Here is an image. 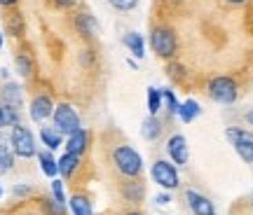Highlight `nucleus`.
<instances>
[{
    "instance_id": "f257e3e1",
    "label": "nucleus",
    "mask_w": 253,
    "mask_h": 215,
    "mask_svg": "<svg viewBox=\"0 0 253 215\" xmlns=\"http://www.w3.org/2000/svg\"><path fill=\"white\" fill-rule=\"evenodd\" d=\"M150 49H153L162 61H169L178 52V37L176 31L169 26H155L150 31Z\"/></svg>"
},
{
    "instance_id": "f03ea898",
    "label": "nucleus",
    "mask_w": 253,
    "mask_h": 215,
    "mask_svg": "<svg viewBox=\"0 0 253 215\" xmlns=\"http://www.w3.org/2000/svg\"><path fill=\"white\" fill-rule=\"evenodd\" d=\"M113 164L125 178H138L143 171V159L131 145H118L113 150Z\"/></svg>"
},
{
    "instance_id": "7ed1b4c3",
    "label": "nucleus",
    "mask_w": 253,
    "mask_h": 215,
    "mask_svg": "<svg viewBox=\"0 0 253 215\" xmlns=\"http://www.w3.org/2000/svg\"><path fill=\"white\" fill-rule=\"evenodd\" d=\"M207 94L211 101H216V103H223V106H230V103H235L237 96H239V89H237V82L232 77H227V75H218L213 80L209 82L207 87Z\"/></svg>"
},
{
    "instance_id": "20e7f679",
    "label": "nucleus",
    "mask_w": 253,
    "mask_h": 215,
    "mask_svg": "<svg viewBox=\"0 0 253 215\" xmlns=\"http://www.w3.org/2000/svg\"><path fill=\"white\" fill-rule=\"evenodd\" d=\"M52 119H54V129L61 136H71L73 131L80 129V115L75 112V108H73L71 103H59V106H54Z\"/></svg>"
},
{
    "instance_id": "39448f33",
    "label": "nucleus",
    "mask_w": 253,
    "mask_h": 215,
    "mask_svg": "<svg viewBox=\"0 0 253 215\" xmlns=\"http://www.w3.org/2000/svg\"><path fill=\"white\" fill-rule=\"evenodd\" d=\"M9 141H12V152L17 154V157H24V159H31V157H36V138L31 134V129L26 126H12V134H9Z\"/></svg>"
},
{
    "instance_id": "423d86ee",
    "label": "nucleus",
    "mask_w": 253,
    "mask_h": 215,
    "mask_svg": "<svg viewBox=\"0 0 253 215\" xmlns=\"http://www.w3.org/2000/svg\"><path fill=\"white\" fill-rule=\"evenodd\" d=\"M150 173H153V180L160 185V187H164V189H176L178 187V171H176V166H173L171 161L157 159L153 164Z\"/></svg>"
},
{
    "instance_id": "0eeeda50",
    "label": "nucleus",
    "mask_w": 253,
    "mask_h": 215,
    "mask_svg": "<svg viewBox=\"0 0 253 215\" xmlns=\"http://www.w3.org/2000/svg\"><path fill=\"white\" fill-rule=\"evenodd\" d=\"M227 141L235 145L237 154L244 161H253V134L244 131V129H237V126H230L225 131Z\"/></svg>"
},
{
    "instance_id": "6e6552de",
    "label": "nucleus",
    "mask_w": 253,
    "mask_h": 215,
    "mask_svg": "<svg viewBox=\"0 0 253 215\" xmlns=\"http://www.w3.org/2000/svg\"><path fill=\"white\" fill-rule=\"evenodd\" d=\"M28 112H31L33 122H45L47 117H52V112H54V103H52V99L47 94H40V96H36V99L31 101Z\"/></svg>"
},
{
    "instance_id": "1a4fd4ad",
    "label": "nucleus",
    "mask_w": 253,
    "mask_h": 215,
    "mask_svg": "<svg viewBox=\"0 0 253 215\" xmlns=\"http://www.w3.org/2000/svg\"><path fill=\"white\" fill-rule=\"evenodd\" d=\"M167 152L171 157L173 164H188V141H185V136L183 134H176L169 138V143H167Z\"/></svg>"
},
{
    "instance_id": "9d476101",
    "label": "nucleus",
    "mask_w": 253,
    "mask_h": 215,
    "mask_svg": "<svg viewBox=\"0 0 253 215\" xmlns=\"http://www.w3.org/2000/svg\"><path fill=\"white\" fill-rule=\"evenodd\" d=\"M2 24H5V31H7L12 37H24L26 33V21H24V14L19 9L9 7L5 14H2Z\"/></svg>"
},
{
    "instance_id": "9b49d317",
    "label": "nucleus",
    "mask_w": 253,
    "mask_h": 215,
    "mask_svg": "<svg viewBox=\"0 0 253 215\" xmlns=\"http://www.w3.org/2000/svg\"><path fill=\"white\" fill-rule=\"evenodd\" d=\"M75 31L82 37H96L99 36V21L91 12H78L75 14Z\"/></svg>"
},
{
    "instance_id": "f8f14e48",
    "label": "nucleus",
    "mask_w": 253,
    "mask_h": 215,
    "mask_svg": "<svg viewBox=\"0 0 253 215\" xmlns=\"http://www.w3.org/2000/svg\"><path fill=\"white\" fill-rule=\"evenodd\" d=\"M185 199H188V206L195 215H216L213 204H211L204 194H199L195 189H188V192H185Z\"/></svg>"
},
{
    "instance_id": "ddd939ff",
    "label": "nucleus",
    "mask_w": 253,
    "mask_h": 215,
    "mask_svg": "<svg viewBox=\"0 0 253 215\" xmlns=\"http://www.w3.org/2000/svg\"><path fill=\"white\" fill-rule=\"evenodd\" d=\"M0 103L14 108V110H21V106H24V94H21V87H19L17 82H5V87L0 89Z\"/></svg>"
},
{
    "instance_id": "4468645a",
    "label": "nucleus",
    "mask_w": 253,
    "mask_h": 215,
    "mask_svg": "<svg viewBox=\"0 0 253 215\" xmlns=\"http://www.w3.org/2000/svg\"><path fill=\"white\" fill-rule=\"evenodd\" d=\"M87 147H89V131L80 126L78 131H73V134L68 136V141H66V152L82 157V154L87 152Z\"/></svg>"
},
{
    "instance_id": "2eb2a0df",
    "label": "nucleus",
    "mask_w": 253,
    "mask_h": 215,
    "mask_svg": "<svg viewBox=\"0 0 253 215\" xmlns=\"http://www.w3.org/2000/svg\"><path fill=\"white\" fill-rule=\"evenodd\" d=\"M122 194H125L126 201H131V204H141V201H143V194H145L143 182H141L138 178L126 180L125 185H122Z\"/></svg>"
},
{
    "instance_id": "dca6fc26",
    "label": "nucleus",
    "mask_w": 253,
    "mask_h": 215,
    "mask_svg": "<svg viewBox=\"0 0 253 215\" xmlns=\"http://www.w3.org/2000/svg\"><path fill=\"white\" fill-rule=\"evenodd\" d=\"M122 42H125V47L134 54L136 59H143L145 56V42H143V36H141V33H126V36L122 37Z\"/></svg>"
},
{
    "instance_id": "f3484780",
    "label": "nucleus",
    "mask_w": 253,
    "mask_h": 215,
    "mask_svg": "<svg viewBox=\"0 0 253 215\" xmlns=\"http://www.w3.org/2000/svg\"><path fill=\"white\" fill-rule=\"evenodd\" d=\"M56 164H59V173H61L63 178H71L73 173L78 171V166H80V157L66 152V154H61V159H56Z\"/></svg>"
},
{
    "instance_id": "a211bd4d",
    "label": "nucleus",
    "mask_w": 253,
    "mask_h": 215,
    "mask_svg": "<svg viewBox=\"0 0 253 215\" xmlns=\"http://www.w3.org/2000/svg\"><path fill=\"white\" fill-rule=\"evenodd\" d=\"M40 138H42V145H47V150H56L63 143V136L56 131L54 126H42L40 129Z\"/></svg>"
},
{
    "instance_id": "6ab92c4d",
    "label": "nucleus",
    "mask_w": 253,
    "mask_h": 215,
    "mask_svg": "<svg viewBox=\"0 0 253 215\" xmlns=\"http://www.w3.org/2000/svg\"><path fill=\"white\" fill-rule=\"evenodd\" d=\"M38 159H40V169H42V173H45L47 178H56V176H59V164H56V159L52 157V150L40 152Z\"/></svg>"
},
{
    "instance_id": "aec40b11",
    "label": "nucleus",
    "mask_w": 253,
    "mask_h": 215,
    "mask_svg": "<svg viewBox=\"0 0 253 215\" xmlns=\"http://www.w3.org/2000/svg\"><path fill=\"white\" fill-rule=\"evenodd\" d=\"M202 115V108H199V103L195 99H188L181 103V110H178V117H181V122H185V124H190L195 117Z\"/></svg>"
},
{
    "instance_id": "412c9836",
    "label": "nucleus",
    "mask_w": 253,
    "mask_h": 215,
    "mask_svg": "<svg viewBox=\"0 0 253 215\" xmlns=\"http://www.w3.org/2000/svg\"><path fill=\"white\" fill-rule=\"evenodd\" d=\"M141 134H143L145 141H155L157 136L162 134V122H160V119H157L155 115L145 117V119H143V126H141Z\"/></svg>"
},
{
    "instance_id": "4be33fe9",
    "label": "nucleus",
    "mask_w": 253,
    "mask_h": 215,
    "mask_svg": "<svg viewBox=\"0 0 253 215\" xmlns=\"http://www.w3.org/2000/svg\"><path fill=\"white\" fill-rule=\"evenodd\" d=\"M160 96H162V108L167 110V115H178V110H181V103L176 99V94L171 89H162L160 91Z\"/></svg>"
},
{
    "instance_id": "5701e85b",
    "label": "nucleus",
    "mask_w": 253,
    "mask_h": 215,
    "mask_svg": "<svg viewBox=\"0 0 253 215\" xmlns=\"http://www.w3.org/2000/svg\"><path fill=\"white\" fill-rule=\"evenodd\" d=\"M14 66H17V72L21 77H31L33 71H36V66H33L28 54H17V56H14Z\"/></svg>"
},
{
    "instance_id": "b1692460",
    "label": "nucleus",
    "mask_w": 253,
    "mask_h": 215,
    "mask_svg": "<svg viewBox=\"0 0 253 215\" xmlns=\"http://www.w3.org/2000/svg\"><path fill=\"white\" fill-rule=\"evenodd\" d=\"M71 211L73 215H91V204L87 197H82V194H75V197H71Z\"/></svg>"
},
{
    "instance_id": "393cba45",
    "label": "nucleus",
    "mask_w": 253,
    "mask_h": 215,
    "mask_svg": "<svg viewBox=\"0 0 253 215\" xmlns=\"http://www.w3.org/2000/svg\"><path fill=\"white\" fill-rule=\"evenodd\" d=\"M0 159L12 169V164H14V152H12V141H9V134H0Z\"/></svg>"
},
{
    "instance_id": "a878e982",
    "label": "nucleus",
    "mask_w": 253,
    "mask_h": 215,
    "mask_svg": "<svg viewBox=\"0 0 253 215\" xmlns=\"http://www.w3.org/2000/svg\"><path fill=\"white\" fill-rule=\"evenodd\" d=\"M148 110H150V115H157L162 110V96H160V89H155V87L148 89Z\"/></svg>"
},
{
    "instance_id": "bb28decb",
    "label": "nucleus",
    "mask_w": 253,
    "mask_h": 215,
    "mask_svg": "<svg viewBox=\"0 0 253 215\" xmlns=\"http://www.w3.org/2000/svg\"><path fill=\"white\" fill-rule=\"evenodd\" d=\"M17 124H19V110L2 106V126H17Z\"/></svg>"
},
{
    "instance_id": "cd10ccee",
    "label": "nucleus",
    "mask_w": 253,
    "mask_h": 215,
    "mask_svg": "<svg viewBox=\"0 0 253 215\" xmlns=\"http://www.w3.org/2000/svg\"><path fill=\"white\" fill-rule=\"evenodd\" d=\"M42 208H45L47 215H63L66 213L63 204H59L56 199H42Z\"/></svg>"
},
{
    "instance_id": "c85d7f7f",
    "label": "nucleus",
    "mask_w": 253,
    "mask_h": 215,
    "mask_svg": "<svg viewBox=\"0 0 253 215\" xmlns=\"http://www.w3.org/2000/svg\"><path fill=\"white\" fill-rule=\"evenodd\" d=\"M52 194H54V199L59 201V204H63V206H66V194H63V182H61V180L52 178Z\"/></svg>"
},
{
    "instance_id": "c756f323",
    "label": "nucleus",
    "mask_w": 253,
    "mask_h": 215,
    "mask_svg": "<svg viewBox=\"0 0 253 215\" xmlns=\"http://www.w3.org/2000/svg\"><path fill=\"white\" fill-rule=\"evenodd\" d=\"M108 2L120 12H129V9H134L138 5V0H108Z\"/></svg>"
},
{
    "instance_id": "7c9ffc66",
    "label": "nucleus",
    "mask_w": 253,
    "mask_h": 215,
    "mask_svg": "<svg viewBox=\"0 0 253 215\" xmlns=\"http://www.w3.org/2000/svg\"><path fill=\"white\" fill-rule=\"evenodd\" d=\"M52 2H54L59 9H71V7H75L80 0H52Z\"/></svg>"
},
{
    "instance_id": "2f4dec72",
    "label": "nucleus",
    "mask_w": 253,
    "mask_h": 215,
    "mask_svg": "<svg viewBox=\"0 0 253 215\" xmlns=\"http://www.w3.org/2000/svg\"><path fill=\"white\" fill-rule=\"evenodd\" d=\"M12 192H14L17 197H28V194H31V187H28V185H17Z\"/></svg>"
},
{
    "instance_id": "473e14b6",
    "label": "nucleus",
    "mask_w": 253,
    "mask_h": 215,
    "mask_svg": "<svg viewBox=\"0 0 253 215\" xmlns=\"http://www.w3.org/2000/svg\"><path fill=\"white\" fill-rule=\"evenodd\" d=\"M17 2H19V0H0V5H2V7H14V5H17Z\"/></svg>"
},
{
    "instance_id": "72a5a7b5",
    "label": "nucleus",
    "mask_w": 253,
    "mask_h": 215,
    "mask_svg": "<svg viewBox=\"0 0 253 215\" xmlns=\"http://www.w3.org/2000/svg\"><path fill=\"white\" fill-rule=\"evenodd\" d=\"M157 201H160V204H169V201H171V197H169V194H160V197H157Z\"/></svg>"
},
{
    "instance_id": "f704fd0d",
    "label": "nucleus",
    "mask_w": 253,
    "mask_h": 215,
    "mask_svg": "<svg viewBox=\"0 0 253 215\" xmlns=\"http://www.w3.org/2000/svg\"><path fill=\"white\" fill-rule=\"evenodd\" d=\"M7 171H9V166L2 159H0V176H2V173H7Z\"/></svg>"
},
{
    "instance_id": "c9c22d12",
    "label": "nucleus",
    "mask_w": 253,
    "mask_h": 215,
    "mask_svg": "<svg viewBox=\"0 0 253 215\" xmlns=\"http://www.w3.org/2000/svg\"><path fill=\"white\" fill-rule=\"evenodd\" d=\"M225 2H230V5H244L246 0H225Z\"/></svg>"
},
{
    "instance_id": "e433bc0d",
    "label": "nucleus",
    "mask_w": 253,
    "mask_h": 215,
    "mask_svg": "<svg viewBox=\"0 0 253 215\" xmlns=\"http://www.w3.org/2000/svg\"><path fill=\"white\" fill-rule=\"evenodd\" d=\"M246 122L253 126V110H251V112H246Z\"/></svg>"
},
{
    "instance_id": "4c0bfd02",
    "label": "nucleus",
    "mask_w": 253,
    "mask_h": 215,
    "mask_svg": "<svg viewBox=\"0 0 253 215\" xmlns=\"http://www.w3.org/2000/svg\"><path fill=\"white\" fill-rule=\"evenodd\" d=\"M0 129H2V103H0Z\"/></svg>"
},
{
    "instance_id": "58836bf2",
    "label": "nucleus",
    "mask_w": 253,
    "mask_h": 215,
    "mask_svg": "<svg viewBox=\"0 0 253 215\" xmlns=\"http://www.w3.org/2000/svg\"><path fill=\"white\" fill-rule=\"evenodd\" d=\"M0 47H2V33H0Z\"/></svg>"
},
{
    "instance_id": "ea45409f",
    "label": "nucleus",
    "mask_w": 253,
    "mask_h": 215,
    "mask_svg": "<svg viewBox=\"0 0 253 215\" xmlns=\"http://www.w3.org/2000/svg\"><path fill=\"white\" fill-rule=\"evenodd\" d=\"M125 215H141V213H125Z\"/></svg>"
},
{
    "instance_id": "a19ab883",
    "label": "nucleus",
    "mask_w": 253,
    "mask_h": 215,
    "mask_svg": "<svg viewBox=\"0 0 253 215\" xmlns=\"http://www.w3.org/2000/svg\"><path fill=\"white\" fill-rule=\"evenodd\" d=\"M0 197H2V189H0Z\"/></svg>"
}]
</instances>
